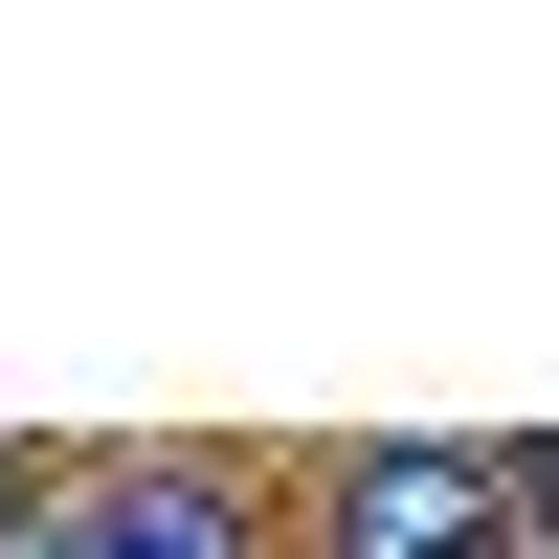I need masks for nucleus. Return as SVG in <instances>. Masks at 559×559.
I'll use <instances>...</instances> for the list:
<instances>
[{"instance_id":"1","label":"nucleus","mask_w":559,"mask_h":559,"mask_svg":"<svg viewBox=\"0 0 559 559\" xmlns=\"http://www.w3.org/2000/svg\"><path fill=\"white\" fill-rule=\"evenodd\" d=\"M23 559H269V471H247V448H112V471H45Z\"/></svg>"},{"instance_id":"2","label":"nucleus","mask_w":559,"mask_h":559,"mask_svg":"<svg viewBox=\"0 0 559 559\" xmlns=\"http://www.w3.org/2000/svg\"><path fill=\"white\" fill-rule=\"evenodd\" d=\"M313 559H515V448H336L313 471Z\"/></svg>"},{"instance_id":"3","label":"nucleus","mask_w":559,"mask_h":559,"mask_svg":"<svg viewBox=\"0 0 559 559\" xmlns=\"http://www.w3.org/2000/svg\"><path fill=\"white\" fill-rule=\"evenodd\" d=\"M515 559H559V448H515Z\"/></svg>"},{"instance_id":"4","label":"nucleus","mask_w":559,"mask_h":559,"mask_svg":"<svg viewBox=\"0 0 559 559\" xmlns=\"http://www.w3.org/2000/svg\"><path fill=\"white\" fill-rule=\"evenodd\" d=\"M23 515H45V471H0V559H23Z\"/></svg>"}]
</instances>
